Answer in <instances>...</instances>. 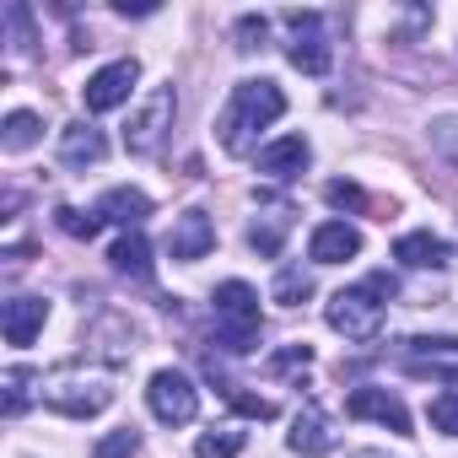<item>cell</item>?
I'll list each match as a JSON object with an SVG mask.
<instances>
[{
	"instance_id": "13",
	"label": "cell",
	"mask_w": 458,
	"mask_h": 458,
	"mask_svg": "<svg viewBox=\"0 0 458 458\" xmlns=\"http://www.w3.org/2000/svg\"><path fill=\"white\" fill-rule=\"evenodd\" d=\"M292 453H302V458H324L329 447H335V426H329V415L308 399L302 410H297V420H292Z\"/></svg>"
},
{
	"instance_id": "23",
	"label": "cell",
	"mask_w": 458,
	"mask_h": 458,
	"mask_svg": "<svg viewBox=\"0 0 458 458\" xmlns=\"http://www.w3.org/2000/svg\"><path fill=\"white\" fill-rule=\"evenodd\" d=\"M313 297V276L302 270V265H286L281 276H276V302L281 308H297V302H308Z\"/></svg>"
},
{
	"instance_id": "10",
	"label": "cell",
	"mask_w": 458,
	"mask_h": 458,
	"mask_svg": "<svg viewBox=\"0 0 458 458\" xmlns=\"http://www.w3.org/2000/svg\"><path fill=\"white\" fill-rule=\"evenodd\" d=\"M399 356L415 377H453L458 372V340L453 335H415L399 345Z\"/></svg>"
},
{
	"instance_id": "26",
	"label": "cell",
	"mask_w": 458,
	"mask_h": 458,
	"mask_svg": "<svg viewBox=\"0 0 458 458\" xmlns=\"http://www.w3.org/2000/svg\"><path fill=\"white\" fill-rule=\"evenodd\" d=\"M221 394H226V404H233L238 415H249V420H276V404L259 399V394H243L238 383H221Z\"/></svg>"
},
{
	"instance_id": "20",
	"label": "cell",
	"mask_w": 458,
	"mask_h": 458,
	"mask_svg": "<svg viewBox=\"0 0 458 458\" xmlns=\"http://www.w3.org/2000/svg\"><path fill=\"white\" fill-rule=\"evenodd\" d=\"M33 383H44L33 367H6V377H0V388H6L0 410H6V415H22V410H28V399H33Z\"/></svg>"
},
{
	"instance_id": "7",
	"label": "cell",
	"mask_w": 458,
	"mask_h": 458,
	"mask_svg": "<svg viewBox=\"0 0 458 458\" xmlns=\"http://www.w3.org/2000/svg\"><path fill=\"white\" fill-rule=\"evenodd\" d=\"M286 28H292L286 60H292L302 76H329L335 49H329V38H324V17H318V12H286Z\"/></svg>"
},
{
	"instance_id": "24",
	"label": "cell",
	"mask_w": 458,
	"mask_h": 458,
	"mask_svg": "<svg viewBox=\"0 0 458 458\" xmlns=\"http://www.w3.org/2000/svg\"><path fill=\"white\" fill-rule=\"evenodd\" d=\"M238 453H243V431H233V426L205 431V437L194 442V458H238Z\"/></svg>"
},
{
	"instance_id": "16",
	"label": "cell",
	"mask_w": 458,
	"mask_h": 458,
	"mask_svg": "<svg viewBox=\"0 0 458 458\" xmlns=\"http://www.w3.org/2000/svg\"><path fill=\"white\" fill-rule=\"evenodd\" d=\"M308 162H313V146H308L302 135H281V140H270V146L259 151V173H265V178H281V183L297 178Z\"/></svg>"
},
{
	"instance_id": "22",
	"label": "cell",
	"mask_w": 458,
	"mask_h": 458,
	"mask_svg": "<svg viewBox=\"0 0 458 458\" xmlns=\"http://www.w3.org/2000/svg\"><path fill=\"white\" fill-rule=\"evenodd\" d=\"M38 114H28V108H17V114H6V130H0V146L6 151H28L33 140H38Z\"/></svg>"
},
{
	"instance_id": "17",
	"label": "cell",
	"mask_w": 458,
	"mask_h": 458,
	"mask_svg": "<svg viewBox=\"0 0 458 458\" xmlns=\"http://www.w3.org/2000/svg\"><path fill=\"white\" fill-rule=\"evenodd\" d=\"M146 216H151V199L140 189H108L98 199V221H114V226H124V233H140Z\"/></svg>"
},
{
	"instance_id": "21",
	"label": "cell",
	"mask_w": 458,
	"mask_h": 458,
	"mask_svg": "<svg viewBox=\"0 0 458 458\" xmlns=\"http://www.w3.org/2000/svg\"><path fill=\"white\" fill-rule=\"evenodd\" d=\"M286 226H292V210H270V216H259L254 226H249V243L270 259V254H281V238H286Z\"/></svg>"
},
{
	"instance_id": "28",
	"label": "cell",
	"mask_w": 458,
	"mask_h": 458,
	"mask_svg": "<svg viewBox=\"0 0 458 458\" xmlns=\"http://www.w3.org/2000/svg\"><path fill=\"white\" fill-rule=\"evenodd\" d=\"M140 453V431L135 426H119V431H108L98 447H92V458H135Z\"/></svg>"
},
{
	"instance_id": "27",
	"label": "cell",
	"mask_w": 458,
	"mask_h": 458,
	"mask_svg": "<svg viewBox=\"0 0 458 458\" xmlns=\"http://www.w3.org/2000/svg\"><path fill=\"white\" fill-rule=\"evenodd\" d=\"M55 226H60L65 238H98L103 221H98V210L87 216V210H76V205H60V210H55Z\"/></svg>"
},
{
	"instance_id": "18",
	"label": "cell",
	"mask_w": 458,
	"mask_h": 458,
	"mask_svg": "<svg viewBox=\"0 0 458 458\" xmlns=\"http://www.w3.org/2000/svg\"><path fill=\"white\" fill-rule=\"evenodd\" d=\"M394 259L410 265V270H442V265L453 259V249H447L442 238H431V233H404V238L394 243Z\"/></svg>"
},
{
	"instance_id": "29",
	"label": "cell",
	"mask_w": 458,
	"mask_h": 458,
	"mask_svg": "<svg viewBox=\"0 0 458 458\" xmlns=\"http://www.w3.org/2000/svg\"><path fill=\"white\" fill-rule=\"evenodd\" d=\"M426 415H431V426H437V431H447V437H458V394H453V388H447V394H437Z\"/></svg>"
},
{
	"instance_id": "11",
	"label": "cell",
	"mask_w": 458,
	"mask_h": 458,
	"mask_svg": "<svg viewBox=\"0 0 458 458\" xmlns=\"http://www.w3.org/2000/svg\"><path fill=\"white\" fill-rule=\"evenodd\" d=\"M210 249H216L210 216H205V210H183V216L173 221V233H167V254H173L178 265H194V259H205Z\"/></svg>"
},
{
	"instance_id": "9",
	"label": "cell",
	"mask_w": 458,
	"mask_h": 458,
	"mask_svg": "<svg viewBox=\"0 0 458 458\" xmlns=\"http://www.w3.org/2000/svg\"><path fill=\"white\" fill-rule=\"evenodd\" d=\"M345 415L351 420H377V426H388L394 437H410V410H404V399L399 394H388V388H351V399H345Z\"/></svg>"
},
{
	"instance_id": "1",
	"label": "cell",
	"mask_w": 458,
	"mask_h": 458,
	"mask_svg": "<svg viewBox=\"0 0 458 458\" xmlns=\"http://www.w3.org/2000/svg\"><path fill=\"white\" fill-rule=\"evenodd\" d=\"M281 114H286V92H281L276 81H265V76H259V81H238L233 98H226V108H221V119H216L221 151L249 157L254 140H259V130H270Z\"/></svg>"
},
{
	"instance_id": "3",
	"label": "cell",
	"mask_w": 458,
	"mask_h": 458,
	"mask_svg": "<svg viewBox=\"0 0 458 458\" xmlns=\"http://www.w3.org/2000/svg\"><path fill=\"white\" fill-rule=\"evenodd\" d=\"M38 394H44V404H49V410H60V415H71V420L103 415V410L114 404V383H108L103 372H76V367L55 372Z\"/></svg>"
},
{
	"instance_id": "25",
	"label": "cell",
	"mask_w": 458,
	"mask_h": 458,
	"mask_svg": "<svg viewBox=\"0 0 458 458\" xmlns=\"http://www.w3.org/2000/svg\"><path fill=\"white\" fill-rule=\"evenodd\" d=\"M308 367H313V351H308V345H286V351H276V356L265 361L270 377H302Z\"/></svg>"
},
{
	"instance_id": "30",
	"label": "cell",
	"mask_w": 458,
	"mask_h": 458,
	"mask_svg": "<svg viewBox=\"0 0 458 458\" xmlns=\"http://www.w3.org/2000/svg\"><path fill=\"white\" fill-rule=\"evenodd\" d=\"M265 38H270V22H265V17H254V12L238 17V49H243V55L265 49Z\"/></svg>"
},
{
	"instance_id": "6",
	"label": "cell",
	"mask_w": 458,
	"mask_h": 458,
	"mask_svg": "<svg viewBox=\"0 0 458 458\" xmlns=\"http://www.w3.org/2000/svg\"><path fill=\"white\" fill-rule=\"evenodd\" d=\"M146 404H151V415H157L162 426H189V420L199 415V388H194L183 372L162 367V372H151V383H146Z\"/></svg>"
},
{
	"instance_id": "31",
	"label": "cell",
	"mask_w": 458,
	"mask_h": 458,
	"mask_svg": "<svg viewBox=\"0 0 458 458\" xmlns=\"http://www.w3.org/2000/svg\"><path fill=\"white\" fill-rule=\"evenodd\" d=\"M324 199H329L335 210H367V194H361L356 183H345V178H335V183L324 189Z\"/></svg>"
},
{
	"instance_id": "5",
	"label": "cell",
	"mask_w": 458,
	"mask_h": 458,
	"mask_svg": "<svg viewBox=\"0 0 458 458\" xmlns=\"http://www.w3.org/2000/svg\"><path fill=\"white\" fill-rule=\"evenodd\" d=\"M324 318H329V329L345 335V340H372V335L383 329V292H377L372 281H367V286H345V292L329 297Z\"/></svg>"
},
{
	"instance_id": "19",
	"label": "cell",
	"mask_w": 458,
	"mask_h": 458,
	"mask_svg": "<svg viewBox=\"0 0 458 458\" xmlns=\"http://www.w3.org/2000/svg\"><path fill=\"white\" fill-rule=\"evenodd\" d=\"M108 265H114L119 276L146 281V276H151V243H146V233H124V238L108 249Z\"/></svg>"
},
{
	"instance_id": "8",
	"label": "cell",
	"mask_w": 458,
	"mask_h": 458,
	"mask_svg": "<svg viewBox=\"0 0 458 458\" xmlns=\"http://www.w3.org/2000/svg\"><path fill=\"white\" fill-rule=\"evenodd\" d=\"M135 81H140V65H135V60H114V65H103V71L81 87L87 114H114V108H124Z\"/></svg>"
},
{
	"instance_id": "15",
	"label": "cell",
	"mask_w": 458,
	"mask_h": 458,
	"mask_svg": "<svg viewBox=\"0 0 458 458\" xmlns=\"http://www.w3.org/2000/svg\"><path fill=\"white\" fill-rule=\"evenodd\" d=\"M103 157H108V140H103V130H92L87 119H76V124L60 130V162H65V167H98Z\"/></svg>"
},
{
	"instance_id": "14",
	"label": "cell",
	"mask_w": 458,
	"mask_h": 458,
	"mask_svg": "<svg viewBox=\"0 0 458 458\" xmlns=\"http://www.w3.org/2000/svg\"><path fill=\"white\" fill-rule=\"evenodd\" d=\"M308 254H313V265H345V259L361 254V233L351 221H324L308 243Z\"/></svg>"
},
{
	"instance_id": "2",
	"label": "cell",
	"mask_w": 458,
	"mask_h": 458,
	"mask_svg": "<svg viewBox=\"0 0 458 458\" xmlns=\"http://www.w3.org/2000/svg\"><path fill=\"white\" fill-rule=\"evenodd\" d=\"M210 302H216V340H221V351H233V356L254 351V340H259V292L249 281H221Z\"/></svg>"
},
{
	"instance_id": "4",
	"label": "cell",
	"mask_w": 458,
	"mask_h": 458,
	"mask_svg": "<svg viewBox=\"0 0 458 458\" xmlns=\"http://www.w3.org/2000/svg\"><path fill=\"white\" fill-rule=\"evenodd\" d=\"M173 119H178V92H173V81H167V87H151L146 103L135 108V119L124 124V151H130V157H151V151H162Z\"/></svg>"
},
{
	"instance_id": "12",
	"label": "cell",
	"mask_w": 458,
	"mask_h": 458,
	"mask_svg": "<svg viewBox=\"0 0 458 458\" xmlns=\"http://www.w3.org/2000/svg\"><path fill=\"white\" fill-rule=\"evenodd\" d=\"M44 324H49V302H44V297H12L6 308H0V329H6V345H33Z\"/></svg>"
}]
</instances>
